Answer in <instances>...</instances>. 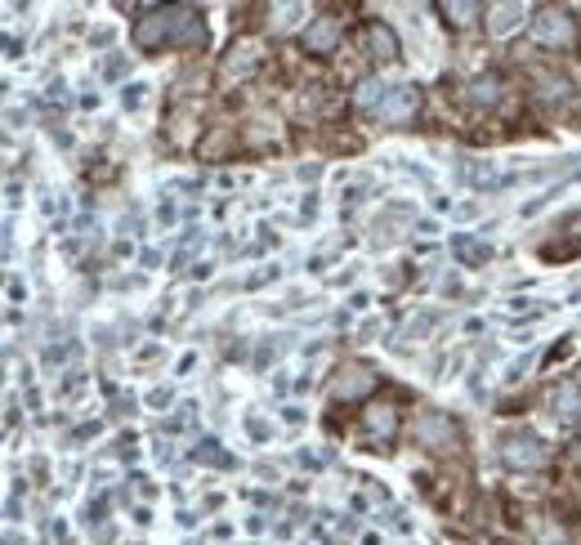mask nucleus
<instances>
[{
    "label": "nucleus",
    "mask_w": 581,
    "mask_h": 545,
    "mask_svg": "<svg viewBox=\"0 0 581 545\" xmlns=\"http://www.w3.org/2000/svg\"><path fill=\"white\" fill-rule=\"evenodd\" d=\"M135 45L139 50H166V45H179V50H201L206 45V23H201V10L192 5H166V10H148L135 28Z\"/></svg>",
    "instance_id": "f257e3e1"
},
{
    "label": "nucleus",
    "mask_w": 581,
    "mask_h": 545,
    "mask_svg": "<svg viewBox=\"0 0 581 545\" xmlns=\"http://www.w3.org/2000/svg\"><path fill=\"white\" fill-rule=\"evenodd\" d=\"M532 41L545 45V50H572V45H577V23H572V14H568V10H554V5L536 10V19H532Z\"/></svg>",
    "instance_id": "f03ea898"
},
{
    "label": "nucleus",
    "mask_w": 581,
    "mask_h": 545,
    "mask_svg": "<svg viewBox=\"0 0 581 545\" xmlns=\"http://www.w3.org/2000/svg\"><path fill=\"white\" fill-rule=\"evenodd\" d=\"M412 438H416L425 451H452V447L461 443V429H456V420L443 416V411H421L416 425H412Z\"/></svg>",
    "instance_id": "7ed1b4c3"
},
{
    "label": "nucleus",
    "mask_w": 581,
    "mask_h": 545,
    "mask_svg": "<svg viewBox=\"0 0 581 545\" xmlns=\"http://www.w3.org/2000/svg\"><path fill=\"white\" fill-rule=\"evenodd\" d=\"M501 460H505V465H514V469H541V465L550 460V451H545V443H541L536 434L514 429V434H505V438H501Z\"/></svg>",
    "instance_id": "20e7f679"
},
{
    "label": "nucleus",
    "mask_w": 581,
    "mask_h": 545,
    "mask_svg": "<svg viewBox=\"0 0 581 545\" xmlns=\"http://www.w3.org/2000/svg\"><path fill=\"white\" fill-rule=\"evenodd\" d=\"M340 37H345V19H336V14H318V19H309V28H305L300 45H305V54L327 59V54H336V50H340Z\"/></svg>",
    "instance_id": "39448f33"
},
{
    "label": "nucleus",
    "mask_w": 581,
    "mask_h": 545,
    "mask_svg": "<svg viewBox=\"0 0 581 545\" xmlns=\"http://www.w3.org/2000/svg\"><path fill=\"white\" fill-rule=\"evenodd\" d=\"M259 63H264V45H259V41H250V37H246V41H233L228 54H224V63H219V81H224V85L246 81Z\"/></svg>",
    "instance_id": "423d86ee"
},
{
    "label": "nucleus",
    "mask_w": 581,
    "mask_h": 545,
    "mask_svg": "<svg viewBox=\"0 0 581 545\" xmlns=\"http://www.w3.org/2000/svg\"><path fill=\"white\" fill-rule=\"evenodd\" d=\"M376 389V371L367 362H345L331 380V403H358Z\"/></svg>",
    "instance_id": "0eeeda50"
},
{
    "label": "nucleus",
    "mask_w": 581,
    "mask_h": 545,
    "mask_svg": "<svg viewBox=\"0 0 581 545\" xmlns=\"http://www.w3.org/2000/svg\"><path fill=\"white\" fill-rule=\"evenodd\" d=\"M545 411H550L559 425H577V420H581V385H572V380L554 385V389L545 394Z\"/></svg>",
    "instance_id": "6e6552de"
},
{
    "label": "nucleus",
    "mask_w": 581,
    "mask_h": 545,
    "mask_svg": "<svg viewBox=\"0 0 581 545\" xmlns=\"http://www.w3.org/2000/svg\"><path fill=\"white\" fill-rule=\"evenodd\" d=\"M363 429H367V434H376V438H381V447H385V443L398 434V411H394L389 403H372V407L363 411Z\"/></svg>",
    "instance_id": "1a4fd4ad"
},
{
    "label": "nucleus",
    "mask_w": 581,
    "mask_h": 545,
    "mask_svg": "<svg viewBox=\"0 0 581 545\" xmlns=\"http://www.w3.org/2000/svg\"><path fill=\"white\" fill-rule=\"evenodd\" d=\"M367 54L381 59V63H394V59H398V37H394L389 23H372V28H367Z\"/></svg>",
    "instance_id": "9d476101"
},
{
    "label": "nucleus",
    "mask_w": 581,
    "mask_h": 545,
    "mask_svg": "<svg viewBox=\"0 0 581 545\" xmlns=\"http://www.w3.org/2000/svg\"><path fill=\"white\" fill-rule=\"evenodd\" d=\"M536 99H541L545 108H568L572 85H568L559 72H536Z\"/></svg>",
    "instance_id": "9b49d317"
},
{
    "label": "nucleus",
    "mask_w": 581,
    "mask_h": 545,
    "mask_svg": "<svg viewBox=\"0 0 581 545\" xmlns=\"http://www.w3.org/2000/svg\"><path fill=\"white\" fill-rule=\"evenodd\" d=\"M416 103H421V99H416V90H412V85H398V90H394V99L385 103V112H381L376 121H381V126H403V121L416 112Z\"/></svg>",
    "instance_id": "f8f14e48"
},
{
    "label": "nucleus",
    "mask_w": 581,
    "mask_h": 545,
    "mask_svg": "<svg viewBox=\"0 0 581 545\" xmlns=\"http://www.w3.org/2000/svg\"><path fill=\"white\" fill-rule=\"evenodd\" d=\"M277 134H282V126H277V117H268V112H255V117L246 121V130H241V139H246L250 148H268V143H277Z\"/></svg>",
    "instance_id": "ddd939ff"
},
{
    "label": "nucleus",
    "mask_w": 581,
    "mask_h": 545,
    "mask_svg": "<svg viewBox=\"0 0 581 545\" xmlns=\"http://www.w3.org/2000/svg\"><path fill=\"white\" fill-rule=\"evenodd\" d=\"M452 255L461 259V268H483V264L492 259V246H487V241H474V237H465V232H456V237H452Z\"/></svg>",
    "instance_id": "4468645a"
},
{
    "label": "nucleus",
    "mask_w": 581,
    "mask_h": 545,
    "mask_svg": "<svg viewBox=\"0 0 581 545\" xmlns=\"http://www.w3.org/2000/svg\"><path fill=\"white\" fill-rule=\"evenodd\" d=\"M389 99H394V85H385V81H363L358 94H354V103H358L363 112H372V117H381Z\"/></svg>",
    "instance_id": "2eb2a0df"
},
{
    "label": "nucleus",
    "mask_w": 581,
    "mask_h": 545,
    "mask_svg": "<svg viewBox=\"0 0 581 545\" xmlns=\"http://www.w3.org/2000/svg\"><path fill=\"white\" fill-rule=\"evenodd\" d=\"M465 103L470 108H496L501 103V77H479V81H470V90H465Z\"/></svg>",
    "instance_id": "dca6fc26"
},
{
    "label": "nucleus",
    "mask_w": 581,
    "mask_h": 545,
    "mask_svg": "<svg viewBox=\"0 0 581 545\" xmlns=\"http://www.w3.org/2000/svg\"><path fill=\"white\" fill-rule=\"evenodd\" d=\"M523 14H528L523 5H487V32L505 37L510 28H519V19H523Z\"/></svg>",
    "instance_id": "f3484780"
},
{
    "label": "nucleus",
    "mask_w": 581,
    "mask_h": 545,
    "mask_svg": "<svg viewBox=\"0 0 581 545\" xmlns=\"http://www.w3.org/2000/svg\"><path fill=\"white\" fill-rule=\"evenodd\" d=\"M237 148V130H215L210 139H201L197 143V152H201V161H219L224 152H233Z\"/></svg>",
    "instance_id": "a211bd4d"
},
{
    "label": "nucleus",
    "mask_w": 581,
    "mask_h": 545,
    "mask_svg": "<svg viewBox=\"0 0 581 545\" xmlns=\"http://www.w3.org/2000/svg\"><path fill=\"white\" fill-rule=\"evenodd\" d=\"M300 14H309V10H305V5H273V10H268V28H273V32H290Z\"/></svg>",
    "instance_id": "6ab92c4d"
},
{
    "label": "nucleus",
    "mask_w": 581,
    "mask_h": 545,
    "mask_svg": "<svg viewBox=\"0 0 581 545\" xmlns=\"http://www.w3.org/2000/svg\"><path fill=\"white\" fill-rule=\"evenodd\" d=\"M192 456H197V460H206V465H219V469H233V456H228V451H224V447H219L215 438H201Z\"/></svg>",
    "instance_id": "aec40b11"
},
{
    "label": "nucleus",
    "mask_w": 581,
    "mask_h": 545,
    "mask_svg": "<svg viewBox=\"0 0 581 545\" xmlns=\"http://www.w3.org/2000/svg\"><path fill=\"white\" fill-rule=\"evenodd\" d=\"M443 14H447V23L470 28V23H474V14H483V5H443Z\"/></svg>",
    "instance_id": "412c9836"
},
{
    "label": "nucleus",
    "mask_w": 581,
    "mask_h": 545,
    "mask_svg": "<svg viewBox=\"0 0 581 545\" xmlns=\"http://www.w3.org/2000/svg\"><path fill=\"white\" fill-rule=\"evenodd\" d=\"M434 322H438V318H434V313H425V318H416V322H412V327H407V331H403V340H425V336H430V327H434Z\"/></svg>",
    "instance_id": "4be33fe9"
},
{
    "label": "nucleus",
    "mask_w": 581,
    "mask_h": 545,
    "mask_svg": "<svg viewBox=\"0 0 581 545\" xmlns=\"http://www.w3.org/2000/svg\"><path fill=\"white\" fill-rule=\"evenodd\" d=\"M103 514H108V496H99V500H90L86 505V523L94 527V523H103Z\"/></svg>",
    "instance_id": "5701e85b"
},
{
    "label": "nucleus",
    "mask_w": 581,
    "mask_h": 545,
    "mask_svg": "<svg viewBox=\"0 0 581 545\" xmlns=\"http://www.w3.org/2000/svg\"><path fill=\"white\" fill-rule=\"evenodd\" d=\"M121 103L135 112V108H143V85H126V94H121Z\"/></svg>",
    "instance_id": "b1692460"
},
{
    "label": "nucleus",
    "mask_w": 581,
    "mask_h": 545,
    "mask_svg": "<svg viewBox=\"0 0 581 545\" xmlns=\"http://www.w3.org/2000/svg\"><path fill=\"white\" fill-rule=\"evenodd\" d=\"M568 354H572V345H568V340H559V345H554V349L545 354V362H563Z\"/></svg>",
    "instance_id": "393cba45"
},
{
    "label": "nucleus",
    "mask_w": 581,
    "mask_h": 545,
    "mask_svg": "<svg viewBox=\"0 0 581 545\" xmlns=\"http://www.w3.org/2000/svg\"><path fill=\"white\" fill-rule=\"evenodd\" d=\"M246 429H250L255 438H268V425H264L259 416H246Z\"/></svg>",
    "instance_id": "a878e982"
},
{
    "label": "nucleus",
    "mask_w": 581,
    "mask_h": 545,
    "mask_svg": "<svg viewBox=\"0 0 581 545\" xmlns=\"http://www.w3.org/2000/svg\"><path fill=\"white\" fill-rule=\"evenodd\" d=\"M148 403H152V407H166V403H170V389H152Z\"/></svg>",
    "instance_id": "bb28decb"
},
{
    "label": "nucleus",
    "mask_w": 581,
    "mask_h": 545,
    "mask_svg": "<svg viewBox=\"0 0 581 545\" xmlns=\"http://www.w3.org/2000/svg\"><path fill=\"white\" fill-rule=\"evenodd\" d=\"M470 215H479V206H474V201H465V206H456V219H470Z\"/></svg>",
    "instance_id": "cd10ccee"
}]
</instances>
